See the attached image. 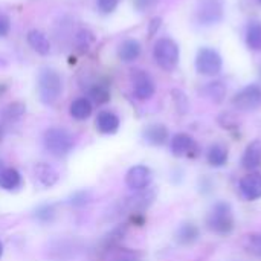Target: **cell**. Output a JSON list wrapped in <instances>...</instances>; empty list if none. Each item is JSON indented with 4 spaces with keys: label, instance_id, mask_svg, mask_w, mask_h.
Returning <instances> with one entry per match:
<instances>
[{
    "label": "cell",
    "instance_id": "obj_1",
    "mask_svg": "<svg viewBox=\"0 0 261 261\" xmlns=\"http://www.w3.org/2000/svg\"><path fill=\"white\" fill-rule=\"evenodd\" d=\"M43 144L44 148L55 158H63L66 154H69L75 145V139L70 135V132H67L66 128L61 127H52L47 128L44 132L43 136Z\"/></svg>",
    "mask_w": 261,
    "mask_h": 261
},
{
    "label": "cell",
    "instance_id": "obj_2",
    "mask_svg": "<svg viewBox=\"0 0 261 261\" xmlns=\"http://www.w3.org/2000/svg\"><path fill=\"white\" fill-rule=\"evenodd\" d=\"M206 225L219 236L231 234L234 229V213L231 205L226 202H217L208 213Z\"/></svg>",
    "mask_w": 261,
    "mask_h": 261
},
{
    "label": "cell",
    "instance_id": "obj_3",
    "mask_svg": "<svg viewBox=\"0 0 261 261\" xmlns=\"http://www.w3.org/2000/svg\"><path fill=\"white\" fill-rule=\"evenodd\" d=\"M37 86H38L40 99L46 106L54 104L60 98L61 90H63V81H61L60 73L49 67H46L40 72Z\"/></svg>",
    "mask_w": 261,
    "mask_h": 261
},
{
    "label": "cell",
    "instance_id": "obj_4",
    "mask_svg": "<svg viewBox=\"0 0 261 261\" xmlns=\"http://www.w3.org/2000/svg\"><path fill=\"white\" fill-rule=\"evenodd\" d=\"M179 46L174 40L168 37H162L154 43L153 57L156 64L164 70H173L179 63Z\"/></svg>",
    "mask_w": 261,
    "mask_h": 261
},
{
    "label": "cell",
    "instance_id": "obj_5",
    "mask_svg": "<svg viewBox=\"0 0 261 261\" xmlns=\"http://www.w3.org/2000/svg\"><path fill=\"white\" fill-rule=\"evenodd\" d=\"M225 5L223 0H199L196 8L197 21L203 26H213L223 20Z\"/></svg>",
    "mask_w": 261,
    "mask_h": 261
},
{
    "label": "cell",
    "instance_id": "obj_6",
    "mask_svg": "<svg viewBox=\"0 0 261 261\" xmlns=\"http://www.w3.org/2000/svg\"><path fill=\"white\" fill-rule=\"evenodd\" d=\"M222 67H223V60L216 49H213V47L199 49L197 57H196V70L200 75L214 76V75L220 73Z\"/></svg>",
    "mask_w": 261,
    "mask_h": 261
},
{
    "label": "cell",
    "instance_id": "obj_7",
    "mask_svg": "<svg viewBox=\"0 0 261 261\" xmlns=\"http://www.w3.org/2000/svg\"><path fill=\"white\" fill-rule=\"evenodd\" d=\"M232 104L237 110L251 112L261 106V87L258 84H249L236 93L232 98Z\"/></svg>",
    "mask_w": 261,
    "mask_h": 261
},
{
    "label": "cell",
    "instance_id": "obj_8",
    "mask_svg": "<svg viewBox=\"0 0 261 261\" xmlns=\"http://www.w3.org/2000/svg\"><path fill=\"white\" fill-rule=\"evenodd\" d=\"M153 173L145 165H135L125 174V184L133 191H142L150 187Z\"/></svg>",
    "mask_w": 261,
    "mask_h": 261
},
{
    "label": "cell",
    "instance_id": "obj_9",
    "mask_svg": "<svg viewBox=\"0 0 261 261\" xmlns=\"http://www.w3.org/2000/svg\"><path fill=\"white\" fill-rule=\"evenodd\" d=\"M132 83H133V92L138 99H150L154 92L156 86L153 78L145 72V70H133L132 73Z\"/></svg>",
    "mask_w": 261,
    "mask_h": 261
},
{
    "label": "cell",
    "instance_id": "obj_10",
    "mask_svg": "<svg viewBox=\"0 0 261 261\" xmlns=\"http://www.w3.org/2000/svg\"><path fill=\"white\" fill-rule=\"evenodd\" d=\"M154 196H156L154 191H151V190H148V188H145V190H142V191H136L135 196L125 199L124 208H125L128 213H135V214L142 213V211H145V210L153 203Z\"/></svg>",
    "mask_w": 261,
    "mask_h": 261
},
{
    "label": "cell",
    "instance_id": "obj_11",
    "mask_svg": "<svg viewBox=\"0 0 261 261\" xmlns=\"http://www.w3.org/2000/svg\"><path fill=\"white\" fill-rule=\"evenodd\" d=\"M240 193L246 200L261 199V173H249L240 180Z\"/></svg>",
    "mask_w": 261,
    "mask_h": 261
},
{
    "label": "cell",
    "instance_id": "obj_12",
    "mask_svg": "<svg viewBox=\"0 0 261 261\" xmlns=\"http://www.w3.org/2000/svg\"><path fill=\"white\" fill-rule=\"evenodd\" d=\"M171 151L174 156H193L197 153V144L196 141L185 133H177L171 139Z\"/></svg>",
    "mask_w": 261,
    "mask_h": 261
},
{
    "label": "cell",
    "instance_id": "obj_13",
    "mask_svg": "<svg viewBox=\"0 0 261 261\" xmlns=\"http://www.w3.org/2000/svg\"><path fill=\"white\" fill-rule=\"evenodd\" d=\"M242 167L249 171H255L261 168V141H252L246 147L242 156Z\"/></svg>",
    "mask_w": 261,
    "mask_h": 261
},
{
    "label": "cell",
    "instance_id": "obj_14",
    "mask_svg": "<svg viewBox=\"0 0 261 261\" xmlns=\"http://www.w3.org/2000/svg\"><path fill=\"white\" fill-rule=\"evenodd\" d=\"M34 177H35V182L38 185H41L43 188H49V187L57 184L58 173L52 165L40 162L34 167Z\"/></svg>",
    "mask_w": 261,
    "mask_h": 261
},
{
    "label": "cell",
    "instance_id": "obj_15",
    "mask_svg": "<svg viewBox=\"0 0 261 261\" xmlns=\"http://www.w3.org/2000/svg\"><path fill=\"white\" fill-rule=\"evenodd\" d=\"M141 52H142V46L135 38H128V40L122 41L118 47V57L124 63H132V61L138 60Z\"/></svg>",
    "mask_w": 261,
    "mask_h": 261
},
{
    "label": "cell",
    "instance_id": "obj_16",
    "mask_svg": "<svg viewBox=\"0 0 261 261\" xmlns=\"http://www.w3.org/2000/svg\"><path fill=\"white\" fill-rule=\"evenodd\" d=\"M96 128L104 135H113L119 128V118L113 112H99L96 116Z\"/></svg>",
    "mask_w": 261,
    "mask_h": 261
},
{
    "label": "cell",
    "instance_id": "obj_17",
    "mask_svg": "<svg viewBox=\"0 0 261 261\" xmlns=\"http://www.w3.org/2000/svg\"><path fill=\"white\" fill-rule=\"evenodd\" d=\"M144 139L151 145H164L168 139V130L162 124H151L142 132Z\"/></svg>",
    "mask_w": 261,
    "mask_h": 261
},
{
    "label": "cell",
    "instance_id": "obj_18",
    "mask_svg": "<svg viewBox=\"0 0 261 261\" xmlns=\"http://www.w3.org/2000/svg\"><path fill=\"white\" fill-rule=\"evenodd\" d=\"M28 43L29 46L40 55H47L50 52V41L49 38L46 37L44 32L41 31H37V29H32L28 32Z\"/></svg>",
    "mask_w": 261,
    "mask_h": 261
},
{
    "label": "cell",
    "instance_id": "obj_19",
    "mask_svg": "<svg viewBox=\"0 0 261 261\" xmlns=\"http://www.w3.org/2000/svg\"><path fill=\"white\" fill-rule=\"evenodd\" d=\"M21 187V174L15 168H3L0 171V188L15 191Z\"/></svg>",
    "mask_w": 261,
    "mask_h": 261
},
{
    "label": "cell",
    "instance_id": "obj_20",
    "mask_svg": "<svg viewBox=\"0 0 261 261\" xmlns=\"http://www.w3.org/2000/svg\"><path fill=\"white\" fill-rule=\"evenodd\" d=\"M92 110H93L92 102L87 98H76L75 101H72L70 109H69L70 116L73 119H78V121L87 119L92 115Z\"/></svg>",
    "mask_w": 261,
    "mask_h": 261
},
{
    "label": "cell",
    "instance_id": "obj_21",
    "mask_svg": "<svg viewBox=\"0 0 261 261\" xmlns=\"http://www.w3.org/2000/svg\"><path fill=\"white\" fill-rule=\"evenodd\" d=\"M199 239V228L194 223H182L176 231V240L180 245H193Z\"/></svg>",
    "mask_w": 261,
    "mask_h": 261
},
{
    "label": "cell",
    "instance_id": "obj_22",
    "mask_svg": "<svg viewBox=\"0 0 261 261\" xmlns=\"http://www.w3.org/2000/svg\"><path fill=\"white\" fill-rule=\"evenodd\" d=\"M206 159L211 167H216V168L223 167L228 162V148L222 144H214L210 147Z\"/></svg>",
    "mask_w": 261,
    "mask_h": 261
},
{
    "label": "cell",
    "instance_id": "obj_23",
    "mask_svg": "<svg viewBox=\"0 0 261 261\" xmlns=\"http://www.w3.org/2000/svg\"><path fill=\"white\" fill-rule=\"evenodd\" d=\"M106 261H141V255L135 251L125 249V248H107Z\"/></svg>",
    "mask_w": 261,
    "mask_h": 261
},
{
    "label": "cell",
    "instance_id": "obj_24",
    "mask_svg": "<svg viewBox=\"0 0 261 261\" xmlns=\"http://www.w3.org/2000/svg\"><path fill=\"white\" fill-rule=\"evenodd\" d=\"M246 44L251 50H261V23H251L246 29Z\"/></svg>",
    "mask_w": 261,
    "mask_h": 261
},
{
    "label": "cell",
    "instance_id": "obj_25",
    "mask_svg": "<svg viewBox=\"0 0 261 261\" xmlns=\"http://www.w3.org/2000/svg\"><path fill=\"white\" fill-rule=\"evenodd\" d=\"M89 96H90V99H92L93 102H96V104H106V102H109V99H110V89H109L107 84L98 83V84H95V86L90 87Z\"/></svg>",
    "mask_w": 261,
    "mask_h": 261
},
{
    "label": "cell",
    "instance_id": "obj_26",
    "mask_svg": "<svg viewBox=\"0 0 261 261\" xmlns=\"http://www.w3.org/2000/svg\"><path fill=\"white\" fill-rule=\"evenodd\" d=\"M205 95L213 99L214 102H220L223 101L225 95H226V87L223 86V83L220 81H214V83H210L205 89H203Z\"/></svg>",
    "mask_w": 261,
    "mask_h": 261
},
{
    "label": "cell",
    "instance_id": "obj_27",
    "mask_svg": "<svg viewBox=\"0 0 261 261\" xmlns=\"http://www.w3.org/2000/svg\"><path fill=\"white\" fill-rule=\"evenodd\" d=\"M24 113V106L21 102H12L9 104L5 110H3V119L5 121H17L21 118V115Z\"/></svg>",
    "mask_w": 261,
    "mask_h": 261
},
{
    "label": "cell",
    "instance_id": "obj_28",
    "mask_svg": "<svg viewBox=\"0 0 261 261\" xmlns=\"http://www.w3.org/2000/svg\"><path fill=\"white\" fill-rule=\"evenodd\" d=\"M245 248L255 257H261V234L249 236L245 242Z\"/></svg>",
    "mask_w": 261,
    "mask_h": 261
},
{
    "label": "cell",
    "instance_id": "obj_29",
    "mask_svg": "<svg viewBox=\"0 0 261 261\" xmlns=\"http://www.w3.org/2000/svg\"><path fill=\"white\" fill-rule=\"evenodd\" d=\"M54 217H55V208L52 205H43V206L35 210V219L43 222V223L52 222Z\"/></svg>",
    "mask_w": 261,
    "mask_h": 261
},
{
    "label": "cell",
    "instance_id": "obj_30",
    "mask_svg": "<svg viewBox=\"0 0 261 261\" xmlns=\"http://www.w3.org/2000/svg\"><path fill=\"white\" fill-rule=\"evenodd\" d=\"M92 41H93L92 32H89V31H86V29H83V31L78 32V35H76V44H78V47H80L81 50H87Z\"/></svg>",
    "mask_w": 261,
    "mask_h": 261
},
{
    "label": "cell",
    "instance_id": "obj_31",
    "mask_svg": "<svg viewBox=\"0 0 261 261\" xmlns=\"http://www.w3.org/2000/svg\"><path fill=\"white\" fill-rule=\"evenodd\" d=\"M118 2L119 0H96V6L101 14H112L118 8Z\"/></svg>",
    "mask_w": 261,
    "mask_h": 261
},
{
    "label": "cell",
    "instance_id": "obj_32",
    "mask_svg": "<svg viewBox=\"0 0 261 261\" xmlns=\"http://www.w3.org/2000/svg\"><path fill=\"white\" fill-rule=\"evenodd\" d=\"M89 199H90V194L87 191H78L70 197L69 203L73 206H84L89 202Z\"/></svg>",
    "mask_w": 261,
    "mask_h": 261
},
{
    "label": "cell",
    "instance_id": "obj_33",
    "mask_svg": "<svg viewBox=\"0 0 261 261\" xmlns=\"http://www.w3.org/2000/svg\"><path fill=\"white\" fill-rule=\"evenodd\" d=\"M11 31V20L6 14L0 12V38L6 37Z\"/></svg>",
    "mask_w": 261,
    "mask_h": 261
},
{
    "label": "cell",
    "instance_id": "obj_34",
    "mask_svg": "<svg viewBox=\"0 0 261 261\" xmlns=\"http://www.w3.org/2000/svg\"><path fill=\"white\" fill-rule=\"evenodd\" d=\"M158 2H159V0H133L135 8H136L138 11H141V12L151 9L153 6H156V3H158Z\"/></svg>",
    "mask_w": 261,
    "mask_h": 261
},
{
    "label": "cell",
    "instance_id": "obj_35",
    "mask_svg": "<svg viewBox=\"0 0 261 261\" xmlns=\"http://www.w3.org/2000/svg\"><path fill=\"white\" fill-rule=\"evenodd\" d=\"M2 255H3V245L0 243V258H2Z\"/></svg>",
    "mask_w": 261,
    "mask_h": 261
},
{
    "label": "cell",
    "instance_id": "obj_36",
    "mask_svg": "<svg viewBox=\"0 0 261 261\" xmlns=\"http://www.w3.org/2000/svg\"><path fill=\"white\" fill-rule=\"evenodd\" d=\"M2 139H3V128L0 127V141H2Z\"/></svg>",
    "mask_w": 261,
    "mask_h": 261
},
{
    "label": "cell",
    "instance_id": "obj_37",
    "mask_svg": "<svg viewBox=\"0 0 261 261\" xmlns=\"http://www.w3.org/2000/svg\"><path fill=\"white\" fill-rule=\"evenodd\" d=\"M2 170H3V168H2V162H0V171H2Z\"/></svg>",
    "mask_w": 261,
    "mask_h": 261
},
{
    "label": "cell",
    "instance_id": "obj_38",
    "mask_svg": "<svg viewBox=\"0 0 261 261\" xmlns=\"http://www.w3.org/2000/svg\"><path fill=\"white\" fill-rule=\"evenodd\" d=\"M258 3H261V0H258Z\"/></svg>",
    "mask_w": 261,
    "mask_h": 261
}]
</instances>
